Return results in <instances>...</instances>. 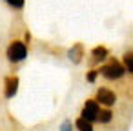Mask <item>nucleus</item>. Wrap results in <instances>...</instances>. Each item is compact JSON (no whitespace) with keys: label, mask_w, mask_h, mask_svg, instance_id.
<instances>
[{"label":"nucleus","mask_w":133,"mask_h":131,"mask_svg":"<svg viewBox=\"0 0 133 131\" xmlns=\"http://www.w3.org/2000/svg\"><path fill=\"white\" fill-rule=\"evenodd\" d=\"M75 126H77V129H78V131H93V124H91L89 120L82 118V116L75 122Z\"/></svg>","instance_id":"nucleus-9"},{"label":"nucleus","mask_w":133,"mask_h":131,"mask_svg":"<svg viewBox=\"0 0 133 131\" xmlns=\"http://www.w3.org/2000/svg\"><path fill=\"white\" fill-rule=\"evenodd\" d=\"M97 102L109 107V106H113V104L117 102V95H115L113 91L106 89V87H100V89L97 91Z\"/></svg>","instance_id":"nucleus-4"},{"label":"nucleus","mask_w":133,"mask_h":131,"mask_svg":"<svg viewBox=\"0 0 133 131\" xmlns=\"http://www.w3.org/2000/svg\"><path fill=\"white\" fill-rule=\"evenodd\" d=\"M17 91H18V77H8L6 78V91H4V95H6V98H13L15 95H17Z\"/></svg>","instance_id":"nucleus-5"},{"label":"nucleus","mask_w":133,"mask_h":131,"mask_svg":"<svg viewBox=\"0 0 133 131\" xmlns=\"http://www.w3.org/2000/svg\"><path fill=\"white\" fill-rule=\"evenodd\" d=\"M97 75H98V69H91V71L86 75V80H88V82H95V80H97Z\"/></svg>","instance_id":"nucleus-12"},{"label":"nucleus","mask_w":133,"mask_h":131,"mask_svg":"<svg viewBox=\"0 0 133 131\" xmlns=\"http://www.w3.org/2000/svg\"><path fill=\"white\" fill-rule=\"evenodd\" d=\"M82 57H84V46H82V44H75V46L68 51V58H69L73 64H80V62H82Z\"/></svg>","instance_id":"nucleus-6"},{"label":"nucleus","mask_w":133,"mask_h":131,"mask_svg":"<svg viewBox=\"0 0 133 131\" xmlns=\"http://www.w3.org/2000/svg\"><path fill=\"white\" fill-rule=\"evenodd\" d=\"M60 131H73V124H71V120H66V122L62 124Z\"/></svg>","instance_id":"nucleus-13"},{"label":"nucleus","mask_w":133,"mask_h":131,"mask_svg":"<svg viewBox=\"0 0 133 131\" xmlns=\"http://www.w3.org/2000/svg\"><path fill=\"white\" fill-rule=\"evenodd\" d=\"M124 69H126V73H129V75L133 73V55H131V51L124 55Z\"/></svg>","instance_id":"nucleus-10"},{"label":"nucleus","mask_w":133,"mask_h":131,"mask_svg":"<svg viewBox=\"0 0 133 131\" xmlns=\"http://www.w3.org/2000/svg\"><path fill=\"white\" fill-rule=\"evenodd\" d=\"M111 118H113V113H111L109 109H98V113H97V120H98L100 124H108Z\"/></svg>","instance_id":"nucleus-8"},{"label":"nucleus","mask_w":133,"mask_h":131,"mask_svg":"<svg viewBox=\"0 0 133 131\" xmlns=\"http://www.w3.org/2000/svg\"><path fill=\"white\" fill-rule=\"evenodd\" d=\"M91 55H93V60L98 62V60H106L108 55H109V51H108V47L98 46V47H93V49H91Z\"/></svg>","instance_id":"nucleus-7"},{"label":"nucleus","mask_w":133,"mask_h":131,"mask_svg":"<svg viewBox=\"0 0 133 131\" xmlns=\"http://www.w3.org/2000/svg\"><path fill=\"white\" fill-rule=\"evenodd\" d=\"M6 55H8V60H9V62L17 64V62H22V60L28 57V47H26V44H24V42L15 40V42H11V44H9V47H8V51H6Z\"/></svg>","instance_id":"nucleus-2"},{"label":"nucleus","mask_w":133,"mask_h":131,"mask_svg":"<svg viewBox=\"0 0 133 131\" xmlns=\"http://www.w3.org/2000/svg\"><path fill=\"white\" fill-rule=\"evenodd\" d=\"M98 102L97 100H86V104H84V107H82V118H86V120H89V122H93V120H97V113H98Z\"/></svg>","instance_id":"nucleus-3"},{"label":"nucleus","mask_w":133,"mask_h":131,"mask_svg":"<svg viewBox=\"0 0 133 131\" xmlns=\"http://www.w3.org/2000/svg\"><path fill=\"white\" fill-rule=\"evenodd\" d=\"M4 2H8L9 6H13L15 9H22L24 4H26V0H4Z\"/></svg>","instance_id":"nucleus-11"},{"label":"nucleus","mask_w":133,"mask_h":131,"mask_svg":"<svg viewBox=\"0 0 133 131\" xmlns=\"http://www.w3.org/2000/svg\"><path fill=\"white\" fill-rule=\"evenodd\" d=\"M98 73H100L102 77L109 78V80H118V78H122V75L126 73V69H124L122 64H118L115 58H111L106 66H102V67L98 69Z\"/></svg>","instance_id":"nucleus-1"}]
</instances>
